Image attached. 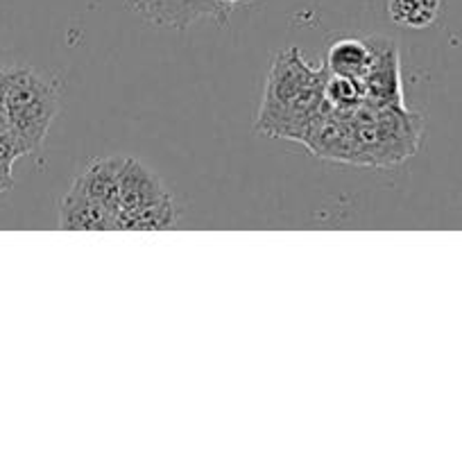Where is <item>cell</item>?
Masks as SVG:
<instances>
[{
	"instance_id": "cell-4",
	"label": "cell",
	"mask_w": 462,
	"mask_h": 464,
	"mask_svg": "<svg viewBox=\"0 0 462 464\" xmlns=\"http://www.w3.org/2000/svg\"><path fill=\"white\" fill-rule=\"evenodd\" d=\"M177 225V207L166 186L136 159L125 157L113 229L152 231Z\"/></svg>"
},
{
	"instance_id": "cell-10",
	"label": "cell",
	"mask_w": 462,
	"mask_h": 464,
	"mask_svg": "<svg viewBox=\"0 0 462 464\" xmlns=\"http://www.w3.org/2000/svg\"><path fill=\"white\" fill-rule=\"evenodd\" d=\"M388 12L397 25L424 30L438 21L442 0H388Z\"/></svg>"
},
{
	"instance_id": "cell-2",
	"label": "cell",
	"mask_w": 462,
	"mask_h": 464,
	"mask_svg": "<svg viewBox=\"0 0 462 464\" xmlns=\"http://www.w3.org/2000/svg\"><path fill=\"white\" fill-rule=\"evenodd\" d=\"M353 130L351 163L397 166L417 152L424 122L406 104H374L370 100L347 113Z\"/></svg>"
},
{
	"instance_id": "cell-3",
	"label": "cell",
	"mask_w": 462,
	"mask_h": 464,
	"mask_svg": "<svg viewBox=\"0 0 462 464\" xmlns=\"http://www.w3.org/2000/svg\"><path fill=\"white\" fill-rule=\"evenodd\" d=\"M59 109V86L27 66L7 68L5 121L23 139L27 152H36L48 136Z\"/></svg>"
},
{
	"instance_id": "cell-12",
	"label": "cell",
	"mask_w": 462,
	"mask_h": 464,
	"mask_svg": "<svg viewBox=\"0 0 462 464\" xmlns=\"http://www.w3.org/2000/svg\"><path fill=\"white\" fill-rule=\"evenodd\" d=\"M27 152L25 143H23L21 136L9 127L7 121H0V168H7L12 170L14 161Z\"/></svg>"
},
{
	"instance_id": "cell-1",
	"label": "cell",
	"mask_w": 462,
	"mask_h": 464,
	"mask_svg": "<svg viewBox=\"0 0 462 464\" xmlns=\"http://www.w3.org/2000/svg\"><path fill=\"white\" fill-rule=\"evenodd\" d=\"M329 68H313L297 48L276 54L265 82L256 130L302 140L308 125L326 109L324 82Z\"/></svg>"
},
{
	"instance_id": "cell-7",
	"label": "cell",
	"mask_w": 462,
	"mask_h": 464,
	"mask_svg": "<svg viewBox=\"0 0 462 464\" xmlns=\"http://www.w3.org/2000/svg\"><path fill=\"white\" fill-rule=\"evenodd\" d=\"M122 166L125 157H100L93 159L80 175L75 177L71 188L80 190L86 198L104 204L113 211L118 202V188H120Z\"/></svg>"
},
{
	"instance_id": "cell-13",
	"label": "cell",
	"mask_w": 462,
	"mask_h": 464,
	"mask_svg": "<svg viewBox=\"0 0 462 464\" xmlns=\"http://www.w3.org/2000/svg\"><path fill=\"white\" fill-rule=\"evenodd\" d=\"M14 186V177H12V170H7V168H0V195L7 193L9 188Z\"/></svg>"
},
{
	"instance_id": "cell-14",
	"label": "cell",
	"mask_w": 462,
	"mask_h": 464,
	"mask_svg": "<svg viewBox=\"0 0 462 464\" xmlns=\"http://www.w3.org/2000/svg\"><path fill=\"white\" fill-rule=\"evenodd\" d=\"M225 7H231V5H238V3H245V0H220Z\"/></svg>"
},
{
	"instance_id": "cell-6",
	"label": "cell",
	"mask_w": 462,
	"mask_h": 464,
	"mask_svg": "<svg viewBox=\"0 0 462 464\" xmlns=\"http://www.w3.org/2000/svg\"><path fill=\"white\" fill-rule=\"evenodd\" d=\"M371 66L362 75L365 100L374 104H406L403 102L401 71H399L397 45L388 39H370Z\"/></svg>"
},
{
	"instance_id": "cell-11",
	"label": "cell",
	"mask_w": 462,
	"mask_h": 464,
	"mask_svg": "<svg viewBox=\"0 0 462 464\" xmlns=\"http://www.w3.org/2000/svg\"><path fill=\"white\" fill-rule=\"evenodd\" d=\"M324 102L333 111L349 113L365 102V86L356 77H344L329 72L324 82Z\"/></svg>"
},
{
	"instance_id": "cell-5",
	"label": "cell",
	"mask_w": 462,
	"mask_h": 464,
	"mask_svg": "<svg viewBox=\"0 0 462 464\" xmlns=\"http://www.w3.org/2000/svg\"><path fill=\"white\" fill-rule=\"evenodd\" d=\"M130 5L152 25L175 30H186L202 18H213L225 25L229 12L220 0H130Z\"/></svg>"
},
{
	"instance_id": "cell-8",
	"label": "cell",
	"mask_w": 462,
	"mask_h": 464,
	"mask_svg": "<svg viewBox=\"0 0 462 464\" xmlns=\"http://www.w3.org/2000/svg\"><path fill=\"white\" fill-rule=\"evenodd\" d=\"M57 225L63 231H104L113 229V211L75 188L59 199Z\"/></svg>"
},
{
	"instance_id": "cell-9",
	"label": "cell",
	"mask_w": 462,
	"mask_h": 464,
	"mask_svg": "<svg viewBox=\"0 0 462 464\" xmlns=\"http://www.w3.org/2000/svg\"><path fill=\"white\" fill-rule=\"evenodd\" d=\"M371 44L370 39H340L335 41L326 54V68L329 72L344 77H356L362 80L371 66Z\"/></svg>"
}]
</instances>
